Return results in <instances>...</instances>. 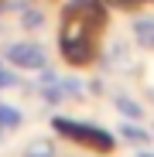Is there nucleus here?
Returning a JSON list of instances; mask_svg holds the SVG:
<instances>
[{
	"instance_id": "14",
	"label": "nucleus",
	"mask_w": 154,
	"mask_h": 157,
	"mask_svg": "<svg viewBox=\"0 0 154 157\" xmlns=\"http://www.w3.org/2000/svg\"><path fill=\"white\" fill-rule=\"evenodd\" d=\"M137 157H154V154H137Z\"/></svg>"
},
{
	"instance_id": "10",
	"label": "nucleus",
	"mask_w": 154,
	"mask_h": 157,
	"mask_svg": "<svg viewBox=\"0 0 154 157\" xmlns=\"http://www.w3.org/2000/svg\"><path fill=\"white\" fill-rule=\"evenodd\" d=\"M21 24H24V28H41L45 17H41V10H34V7L24 4V10H21Z\"/></svg>"
},
{
	"instance_id": "4",
	"label": "nucleus",
	"mask_w": 154,
	"mask_h": 157,
	"mask_svg": "<svg viewBox=\"0 0 154 157\" xmlns=\"http://www.w3.org/2000/svg\"><path fill=\"white\" fill-rule=\"evenodd\" d=\"M106 68L113 72H134V55H130V44L123 38H113L106 44Z\"/></svg>"
},
{
	"instance_id": "8",
	"label": "nucleus",
	"mask_w": 154,
	"mask_h": 157,
	"mask_svg": "<svg viewBox=\"0 0 154 157\" xmlns=\"http://www.w3.org/2000/svg\"><path fill=\"white\" fill-rule=\"evenodd\" d=\"M120 137L130 140V144H147V140H151V133H147L144 126H137V123H123V126H120Z\"/></svg>"
},
{
	"instance_id": "5",
	"label": "nucleus",
	"mask_w": 154,
	"mask_h": 157,
	"mask_svg": "<svg viewBox=\"0 0 154 157\" xmlns=\"http://www.w3.org/2000/svg\"><path fill=\"white\" fill-rule=\"evenodd\" d=\"M130 28H134V41H137L140 48L154 51V17H137Z\"/></svg>"
},
{
	"instance_id": "6",
	"label": "nucleus",
	"mask_w": 154,
	"mask_h": 157,
	"mask_svg": "<svg viewBox=\"0 0 154 157\" xmlns=\"http://www.w3.org/2000/svg\"><path fill=\"white\" fill-rule=\"evenodd\" d=\"M24 157H55V144H51L48 137H34V140H28V147H24Z\"/></svg>"
},
{
	"instance_id": "16",
	"label": "nucleus",
	"mask_w": 154,
	"mask_h": 157,
	"mask_svg": "<svg viewBox=\"0 0 154 157\" xmlns=\"http://www.w3.org/2000/svg\"><path fill=\"white\" fill-rule=\"evenodd\" d=\"M151 99H154V89H151Z\"/></svg>"
},
{
	"instance_id": "12",
	"label": "nucleus",
	"mask_w": 154,
	"mask_h": 157,
	"mask_svg": "<svg viewBox=\"0 0 154 157\" xmlns=\"http://www.w3.org/2000/svg\"><path fill=\"white\" fill-rule=\"evenodd\" d=\"M62 92L65 96H82V82L79 78H62Z\"/></svg>"
},
{
	"instance_id": "9",
	"label": "nucleus",
	"mask_w": 154,
	"mask_h": 157,
	"mask_svg": "<svg viewBox=\"0 0 154 157\" xmlns=\"http://www.w3.org/2000/svg\"><path fill=\"white\" fill-rule=\"evenodd\" d=\"M0 126H4V130L21 126V113H17L14 106H7V102H0Z\"/></svg>"
},
{
	"instance_id": "13",
	"label": "nucleus",
	"mask_w": 154,
	"mask_h": 157,
	"mask_svg": "<svg viewBox=\"0 0 154 157\" xmlns=\"http://www.w3.org/2000/svg\"><path fill=\"white\" fill-rule=\"evenodd\" d=\"M10 86H17V75H14V72H7L4 65H0V89H10Z\"/></svg>"
},
{
	"instance_id": "2",
	"label": "nucleus",
	"mask_w": 154,
	"mask_h": 157,
	"mask_svg": "<svg viewBox=\"0 0 154 157\" xmlns=\"http://www.w3.org/2000/svg\"><path fill=\"white\" fill-rule=\"evenodd\" d=\"M51 126L58 130V133L72 144H82V147H93V150H113L116 140L106 133V130L99 126H89V123H75V120H65V116H55L51 120Z\"/></svg>"
},
{
	"instance_id": "15",
	"label": "nucleus",
	"mask_w": 154,
	"mask_h": 157,
	"mask_svg": "<svg viewBox=\"0 0 154 157\" xmlns=\"http://www.w3.org/2000/svg\"><path fill=\"white\" fill-rule=\"evenodd\" d=\"M0 140H4V126H0Z\"/></svg>"
},
{
	"instance_id": "3",
	"label": "nucleus",
	"mask_w": 154,
	"mask_h": 157,
	"mask_svg": "<svg viewBox=\"0 0 154 157\" xmlns=\"http://www.w3.org/2000/svg\"><path fill=\"white\" fill-rule=\"evenodd\" d=\"M7 62L14 68H24V72H41L48 65V55L34 41H14V44H7Z\"/></svg>"
},
{
	"instance_id": "1",
	"label": "nucleus",
	"mask_w": 154,
	"mask_h": 157,
	"mask_svg": "<svg viewBox=\"0 0 154 157\" xmlns=\"http://www.w3.org/2000/svg\"><path fill=\"white\" fill-rule=\"evenodd\" d=\"M96 31H99V24H93L82 7L75 4L62 14V28H58V51H62V58L75 68H82L96 58Z\"/></svg>"
},
{
	"instance_id": "17",
	"label": "nucleus",
	"mask_w": 154,
	"mask_h": 157,
	"mask_svg": "<svg viewBox=\"0 0 154 157\" xmlns=\"http://www.w3.org/2000/svg\"><path fill=\"white\" fill-rule=\"evenodd\" d=\"M75 4H82V0H75Z\"/></svg>"
},
{
	"instance_id": "11",
	"label": "nucleus",
	"mask_w": 154,
	"mask_h": 157,
	"mask_svg": "<svg viewBox=\"0 0 154 157\" xmlns=\"http://www.w3.org/2000/svg\"><path fill=\"white\" fill-rule=\"evenodd\" d=\"M106 7H120V10H134L140 4H154V0H103Z\"/></svg>"
},
{
	"instance_id": "7",
	"label": "nucleus",
	"mask_w": 154,
	"mask_h": 157,
	"mask_svg": "<svg viewBox=\"0 0 154 157\" xmlns=\"http://www.w3.org/2000/svg\"><path fill=\"white\" fill-rule=\"evenodd\" d=\"M113 106H116L123 116H130V120H140V116H144V109L137 106V102H134L130 96H113Z\"/></svg>"
}]
</instances>
